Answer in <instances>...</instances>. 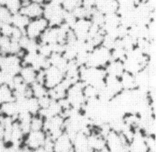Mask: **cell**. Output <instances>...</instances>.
<instances>
[{"label":"cell","instance_id":"6da1fadb","mask_svg":"<svg viewBox=\"0 0 156 152\" xmlns=\"http://www.w3.org/2000/svg\"><path fill=\"white\" fill-rule=\"evenodd\" d=\"M112 60L111 51L103 46L95 47L89 52L86 66L105 68Z\"/></svg>","mask_w":156,"mask_h":152},{"label":"cell","instance_id":"7a4b0ae2","mask_svg":"<svg viewBox=\"0 0 156 152\" xmlns=\"http://www.w3.org/2000/svg\"><path fill=\"white\" fill-rule=\"evenodd\" d=\"M65 10L62 6L46 2L43 5V17L48 22L49 26H60L63 23Z\"/></svg>","mask_w":156,"mask_h":152},{"label":"cell","instance_id":"3957f363","mask_svg":"<svg viewBox=\"0 0 156 152\" xmlns=\"http://www.w3.org/2000/svg\"><path fill=\"white\" fill-rule=\"evenodd\" d=\"M84 85L83 82L79 81L75 83H73L68 90L66 99L72 108L79 110H82L86 102V98L83 93Z\"/></svg>","mask_w":156,"mask_h":152},{"label":"cell","instance_id":"277c9868","mask_svg":"<svg viewBox=\"0 0 156 152\" xmlns=\"http://www.w3.org/2000/svg\"><path fill=\"white\" fill-rule=\"evenodd\" d=\"M22 66V58L17 54H6L0 60V69L11 76L19 75Z\"/></svg>","mask_w":156,"mask_h":152},{"label":"cell","instance_id":"5b68a950","mask_svg":"<svg viewBox=\"0 0 156 152\" xmlns=\"http://www.w3.org/2000/svg\"><path fill=\"white\" fill-rule=\"evenodd\" d=\"M49 27V23L45 18L41 17L40 18L30 20V23L25 29V34L31 40H38L43 32Z\"/></svg>","mask_w":156,"mask_h":152},{"label":"cell","instance_id":"8992f818","mask_svg":"<svg viewBox=\"0 0 156 152\" xmlns=\"http://www.w3.org/2000/svg\"><path fill=\"white\" fill-rule=\"evenodd\" d=\"M46 134L43 130L42 131H30L25 136L23 145L29 148L30 150L43 147L47 140Z\"/></svg>","mask_w":156,"mask_h":152},{"label":"cell","instance_id":"52a82bcc","mask_svg":"<svg viewBox=\"0 0 156 152\" xmlns=\"http://www.w3.org/2000/svg\"><path fill=\"white\" fill-rule=\"evenodd\" d=\"M65 78L64 73L53 66L44 70V85L48 90L55 87Z\"/></svg>","mask_w":156,"mask_h":152},{"label":"cell","instance_id":"ba28073f","mask_svg":"<svg viewBox=\"0 0 156 152\" xmlns=\"http://www.w3.org/2000/svg\"><path fill=\"white\" fill-rule=\"evenodd\" d=\"M91 25L90 19L83 18L77 20L72 29L78 40L86 41Z\"/></svg>","mask_w":156,"mask_h":152},{"label":"cell","instance_id":"9c48e42d","mask_svg":"<svg viewBox=\"0 0 156 152\" xmlns=\"http://www.w3.org/2000/svg\"><path fill=\"white\" fill-rule=\"evenodd\" d=\"M19 12L24 14L30 20L40 18L43 15V4L34 2H24Z\"/></svg>","mask_w":156,"mask_h":152},{"label":"cell","instance_id":"30bf717a","mask_svg":"<svg viewBox=\"0 0 156 152\" xmlns=\"http://www.w3.org/2000/svg\"><path fill=\"white\" fill-rule=\"evenodd\" d=\"M73 150L72 139L65 132L53 141L54 152H72Z\"/></svg>","mask_w":156,"mask_h":152},{"label":"cell","instance_id":"8fae6325","mask_svg":"<svg viewBox=\"0 0 156 152\" xmlns=\"http://www.w3.org/2000/svg\"><path fill=\"white\" fill-rule=\"evenodd\" d=\"M20 113V107L16 100L10 101L0 105V115L16 120Z\"/></svg>","mask_w":156,"mask_h":152},{"label":"cell","instance_id":"7c38bea8","mask_svg":"<svg viewBox=\"0 0 156 152\" xmlns=\"http://www.w3.org/2000/svg\"><path fill=\"white\" fill-rule=\"evenodd\" d=\"M95 8L105 15L118 13L119 3L118 0H95Z\"/></svg>","mask_w":156,"mask_h":152},{"label":"cell","instance_id":"4fadbf2b","mask_svg":"<svg viewBox=\"0 0 156 152\" xmlns=\"http://www.w3.org/2000/svg\"><path fill=\"white\" fill-rule=\"evenodd\" d=\"M38 72L32 66L28 65H23L19 75L26 84L31 85L32 83L36 82Z\"/></svg>","mask_w":156,"mask_h":152},{"label":"cell","instance_id":"5bb4252c","mask_svg":"<svg viewBox=\"0 0 156 152\" xmlns=\"http://www.w3.org/2000/svg\"><path fill=\"white\" fill-rule=\"evenodd\" d=\"M105 70L106 72V75L120 78L125 72L123 61L119 60H111L105 67Z\"/></svg>","mask_w":156,"mask_h":152},{"label":"cell","instance_id":"9a60e30c","mask_svg":"<svg viewBox=\"0 0 156 152\" xmlns=\"http://www.w3.org/2000/svg\"><path fill=\"white\" fill-rule=\"evenodd\" d=\"M105 86L115 96L118 95L123 91L120 78H118V77L106 75L105 78Z\"/></svg>","mask_w":156,"mask_h":152},{"label":"cell","instance_id":"2e32d148","mask_svg":"<svg viewBox=\"0 0 156 152\" xmlns=\"http://www.w3.org/2000/svg\"><path fill=\"white\" fill-rule=\"evenodd\" d=\"M120 81L123 90H132L137 89L135 75L132 73L125 71L120 77Z\"/></svg>","mask_w":156,"mask_h":152},{"label":"cell","instance_id":"e0dca14e","mask_svg":"<svg viewBox=\"0 0 156 152\" xmlns=\"http://www.w3.org/2000/svg\"><path fill=\"white\" fill-rule=\"evenodd\" d=\"M30 20L24 14L21 13L20 12H17L16 13H13L12 19H11V23L12 24L15 28H17L19 29L25 31V28L28 23H30Z\"/></svg>","mask_w":156,"mask_h":152},{"label":"cell","instance_id":"ac0fdd59","mask_svg":"<svg viewBox=\"0 0 156 152\" xmlns=\"http://www.w3.org/2000/svg\"><path fill=\"white\" fill-rule=\"evenodd\" d=\"M30 89H31L32 95L35 97V98H37V99L48 95V90L45 87V86L43 83L36 81L34 83H32L31 85H30Z\"/></svg>","mask_w":156,"mask_h":152},{"label":"cell","instance_id":"d6986e66","mask_svg":"<svg viewBox=\"0 0 156 152\" xmlns=\"http://www.w3.org/2000/svg\"><path fill=\"white\" fill-rule=\"evenodd\" d=\"M12 40L11 37L0 34V52L2 56L11 54Z\"/></svg>","mask_w":156,"mask_h":152},{"label":"cell","instance_id":"ffe728a7","mask_svg":"<svg viewBox=\"0 0 156 152\" xmlns=\"http://www.w3.org/2000/svg\"><path fill=\"white\" fill-rule=\"evenodd\" d=\"M44 120L45 119L39 114L33 116L30 123V131H42L43 130Z\"/></svg>","mask_w":156,"mask_h":152},{"label":"cell","instance_id":"44dd1931","mask_svg":"<svg viewBox=\"0 0 156 152\" xmlns=\"http://www.w3.org/2000/svg\"><path fill=\"white\" fill-rule=\"evenodd\" d=\"M83 93L86 100H88L91 99V98H98L99 91H98V89H96L92 85L85 84L83 87Z\"/></svg>","mask_w":156,"mask_h":152},{"label":"cell","instance_id":"7402d4cb","mask_svg":"<svg viewBox=\"0 0 156 152\" xmlns=\"http://www.w3.org/2000/svg\"><path fill=\"white\" fill-rule=\"evenodd\" d=\"M13 13L5 6H0V23H11Z\"/></svg>","mask_w":156,"mask_h":152},{"label":"cell","instance_id":"603a6c76","mask_svg":"<svg viewBox=\"0 0 156 152\" xmlns=\"http://www.w3.org/2000/svg\"><path fill=\"white\" fill-rule=\"evenodd\" d=\"M22 6L23 0H7L5 6H6L13 14L20 11Z\"/></svg>","mask_w":156,"mask_h":152},{"label":"cell","instance_id":"cb8c5ba5","mask_svg":"<svg viewBox=\"0 0 156 152\" xmlns=\"http://www.w3.org/2000/svg\"><path fill=\"white\" fill-rule=\"evenodd\" d=\"M81 6V0H64L62 7L66 11H72L78 6Z\"/></svg>","mask_w":156,"mask_h":152},{"label":"cell","instance_id":"d4e9b609","mask_svg":"<svg viewBox=\"0 0 156 152\" xmlns=\"http://www.w3.org/2000/svg\"><path fill=\"white\" fill-rule=\"evenodd\" d=\"M81 6L88 11H91L95 9V0H81Z\"/></svg>","mask_w":156,"mask_h":152},{"label":"cell","instance_id":"484cf974","mask_svg":"<svg viewBox=\"0 0 156 152\" xmlns=\"http://www.w3.org/2000/svg\"><path fill=\"white\" fill-rule=\"evenodd\" d=\"M63 1L64 0H47V2H49L53 3V4L55 5H58V6H62Z\"/></svg>","mask_w":156,"mask_h":152},{"label":"cell","instance_id":"4316f807","mask_svg":"<svg viewBox=\"0 0 156 152\" xmlns=\"http://www.w3.org/2000/svg\"><path fill=\"white\" fill-rule=\"evenodd\" d=\"M30 152H50V151H47L44 147H40V148H36V149L31 150V151Z\"/></svg>","mask_w":156,"mask_h":152},{"label":"cell","instance_id":"83f0119b","mask_svg":"<svg viewBox=\"0 0 156 152\" xmlns=\"http://www.w3.org/2000/svg\"><path fill=\"white\" fill-rule=\"evenodd\" d=\"M7 0H0V6H5Z\"/></svg>","mask_w":156,"mask_h":152},{"label":"cell","instance_id":"f1b7e54d","mask_svg":"<svg viewBox=\"0 0 156 152\" xmlns=\"http://www.w3.org/2000/svg\"><path fill=\"white\" fill-rule=\"evenodd\" d=\"M2 57V54L1 52H0V60H1Z\"/></svg>","mask_w":156,"mask_h":152}]
</instances>
